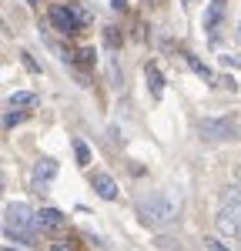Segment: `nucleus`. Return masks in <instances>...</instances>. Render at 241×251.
Listing matches in <instances>:
<instances>
[{
    "mask_svg": "<svg viewBox=\"0 0 241 251\" xmlns=\"http://www.w3.org/2000/svg\"><path fill=\"white\" fill-rule=\"evenodd\" d=\"M50 24L57 27L60 34H74L77 27L87 24V14L77 10V7H54V10H50Z\"/></svg>",
    "mask_w": 241,
    "mask_h": 251,
    "instance_id": "nucleus-3",
    "label": "nucleus"
},
{
    "mask_svg": "<svg viewBox=\"0 0 241 251\" xmlns=\"http://www.w3.org/2000/svg\"><path fill=\"white\" fill-rule=\"evenodd\" d=\"M7 104H10V107H17V111H24V107H37L40 97L34 94V91H17V94H10Z\"/></svg>",
    "mask_w": 241,
    "mask_h": 251,
    "instance_id": "nucleus-9",
    "label": "nucleus"
},
{
    "mask_svg": "<svg viewBox=\"0 0 241 251\" xmlns=\"http://www.w3.org/2000/svg\"><path fill=\"white\" fill-rule=\"evenodd\" d=\"M91 184H94V191H97L104 201H114V198H118V181H114L111 174H94Z\"/></svg>",
    "mask_w": 241,
    "mask_h": 251,
    "instance_id": "nucleus-8",
    "label": "nucleus"
},
{
    "mask_svg": "<svg viewBox=\"0 0 241 251\" xmlns=\"http://www.w3.org/2000/svg\"><path fill=\"white\" fill-rule=\"evenodd\" d=\"M64 228V214L57 208H40L37 211V231H57Z\"/></svg>",
    "mask_w": 241,
    "mask_h": 251,
    "instance_id": "nucleus-7",
    "label": "nucleus"
},
{
    "mask_svg": "<svg viewBox=\"0 0 241 251\" xmlns=\"http://www.w3.org/2000/svg\"><path fill=\"white\" fill-rule=\"evenodd\" d=\"M57 177V161L54 157H44V161H37V168H34V188H37L40 194L47 191V184Z\"/></svg>",
    "mask_w": 241,
    "mask_h": 251,
    "instance_id": "nucleus-6",
    "label": "nucleus"
},
{
    "mask_svg": "<svg viewBox=\"0 0 241 251\" xmlns=\"http://www.w3.org/2000/svg\"><path fill=\"white\" fill-rule=\"evenodd\" d=\"M147 80H151V91H154V97H161V94H164V80H161L158 67H147Z\"/></svg>",
    "mask_w": 241,
    "mask_h": 251,
    "instance_id": "nucleus-11",
    "label": "nucleus"
},
{
    "mask_svg": "<svg viewBox=\"0 0 241 251\" xmlns=\"http://www.w3.org/2000/svg\"><path fill=\"white\" fill-rule=\"evenodd\" d=\"M238 241H241V228H238Z\"/></svg>",
    "mask_w": 241,
    "mask_h": 251,
    "instance_id": "nucleus-19",
    "label": "nucleus"
},
{
    "mask_svg": "<svg viewBox=\"0 0 241 251\" xmlns=\"http://www.w3.org/2000/svg\"><path fill=\"white\" fill-rule=\"evenodd\" d=\"M188 64H191V71H194V74H198V77L211 80V71H208V67H204V64H201L198 57H188Z\"/></svg>",
    "mask_w": 241,
    "mask_h": 251,
    "instance_id": "nucleus-13",
    "label": "nucleus"
},
{
    "mask_svg": "<svg viewBox=\"0 0 241 251\" xmlns=\"http://www.w3.org/2000/svg\"><path fill=\"white\" fill-rule=\"evenodd\" d=\"M20 121H24V114L14 107V111H7V114H3V127H14V124H20Z\"/></svg>",
    "mask_w": 241,
    "mask_h": 251,
    "instance_id": "nucleus-15",
    "label": "nucleus"
},
{
    "mask_svg": "<svg viewBox=\"0 0 241 251\" xmlns=\"http://www.w3.org/2000/svg\"><path fill=\"white\" fill-rule=\"evenodd\" d=\"M34 231H37V214L24 201H10L3 208V238H17L20 245H34Z\"/></svg>",
    "mask_w": 241,
    "mask_h": 251,
    "instance_id": "nucleus-2",
    "label": "nucleus"
},
{
    "mask_svg": "<svg viewBox=\"0 0 241 251\" xmlns=\"http://www.w3.org/2000/svg\"><path fill=\"white\" fill-rule=\"evenodd\" d=\"M235 121L228 117H204L201 121V137L204 141H224V137H235Z\"/></svg>",
    "mask_w": 241,
    "mask_h": 251,
    "instance_id": "nucleus-4",
    "label": "nucleus"
},
{
    "mask_svg": "<svg viewBox=\"0 0 241 251\" xmlns=\"http://www.w3.org/2000/svg\"><path fill=\"white\" fill-rule=\"evenodd\" d=\"M215 225H218V234L224 238H238V228H241V204H224L215 218Z\"/></svg>",
    "mask_w": 241,
    "mask_h": 251,
    "instance_id": "nucleus-5",
    "label": "nucleus"
},
{
    "mask_svg": "<svg viewBox=\"0 0 241 251\" xmlns=\"http://www.w3.org/2000/svg\"><path fill=\"white\" fill-rule=\"evenodd\" d=\"M204 248H208V251H228V248L218 241V238H204Z\"/></svg>",
    "mask_w": 241,
    "mask_h": 251,
    "instance_id": "nucleus-16",
    "label": "nucleus"
},
{
    "mask_svg": "<svg viewBox=\"0 0 241 251\" xmlns=\"http://www.w3.org/2000/svg\"><path fill=\"white\" fill-rule=\"evenodd\" d=\"M224 204H241V181L224 188Z\"/></svg>",
    "mask_w": 241,
    "mask_h": 251,
    "instance_id": "nucleus-12",
    "label": "nucleus"
},
{
    "mask_svg": "<svg viewBox=\"0 0 241 251\" xmlns=\"http://www.w3.org/2000/svg\"><path fill=\"white\" fill-rule=\"evenodd\" d=\"M178 214H181V198L171 191H154L138 201V218L147 228L171 225V221H178Z\"/></svg>",
    "mask_w": 241,
    "mask_h": 251,
    "instance_id": "nucleus-1",
    "label": "nucleus"
},
{
    "mask_svg": "<svg viewBox=\"0 0 241 251\" xmlns=\"http://www.w3.org/2000/svg\"><path fill=\"white\" fill-rule=\"evenodd\" d=\"M124 3H127V0H114V7H118V10H124Z\"/></svg>",
    "mask_w": 241,
    "mask_h": 251,
    "instance_id": "nucleus-18",
    "label": "nucleus"
},
{
    "mask_svg": "<svg viewBox=\"0 0 241 251\" xmlns=\"http://www.w3.org/2000/svg\"><path fill=\"white\" fill-rule=\"evenodd\" d=\"M74 154H77V164H91V151L84 148V141H74Z\"/></svg>",
    "mask_w": 241,
    "mask_h": 251,
    "instance_id": "nucleus-14",
    "label": "nucleus"
},
{
    "mask_svg": "<svg viewBox=\"0 0 241 251\" xmlns=\"http://www.w3.org/2000/svg\"><path fill=\"white\" fill-rule=\"evenodd\" d=\"M20 57H24V67H27V71H37V64H34V57H30V54H20Z\"/></svg>",
    "mask_w": 241,
    "mask_h": 251,
    "instance_id": "nucleus-17",
    "label": "nucleus"
},
{
    "mask_svg": "<svg viewBox=\"0 0 241 251\" xmlns=\"http://www.w3.org/2000/svg\"><path fill=\"white\" fill-rule=\"evenodd\" d=\"M221 14H224V0H211V7H208V17H204V27L215 34V27H218Z\"/></svg>",
    "mask_w": 241,
    "mask_h": 251,
    "instance_id": "nucleus-10",
    "label": "nucleus"
}]
</instances>
